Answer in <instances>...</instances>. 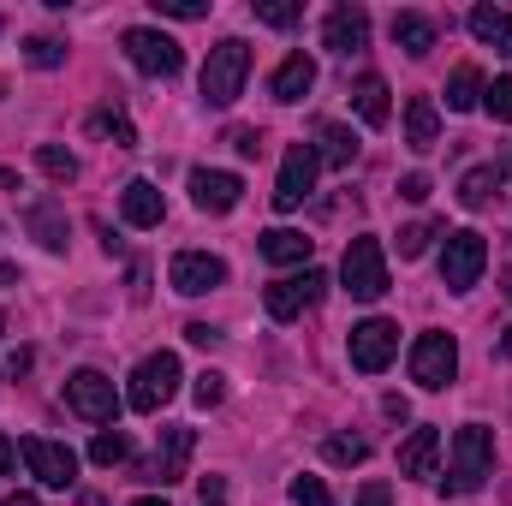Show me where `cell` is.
<instances>
[{"mask_svg": "<svg viewBox=\"0 0 512 506\" xmlns=\"http://www.w3.org/2000/svg\"><path fill=\"white\" fill-rule=\"evenodd\" d=\"M18 453H24V465H30V477H36L42 489H72V477H78V453H72L66 441H42V435H30Z\"/></svg>", "mask_w": 512, "mask_h": 506, "instance_id": "8fae6325", "label": "cell"}, {"mask_svg": "<svg viewBox=\"0 0 512 506\" xmlns=\"http://www.w3.org/2000/svg\"><path fill=\"white\" fill-rule=\"evenodd\" d=\"M126 60L137 72H149V78H173L179 66H185V54H179V42L167 36V30H126Z\"/></svg>", "mask_w": 512, "mask_h": 506, "instance_id": "30bf717a", "label": "cell"}, {"mask_svg": "<svg viewBox=\"0 0 512 506\" xmlns=\"http://www.w3.org/2000/svg\"><path fill=\"white\" fill-rule=\"evenodd\" d=\"M197 506H227V483H221V477H203V489H197Z\"/></svg>", "mask_w": 512, "mask_h": 506, "instance_id": "ab89813d", "label": "cell"}, {"mask_svg": "<svg viewBox=\"0 0 512 506\" xmlns=\"http://www.w3.org/2000/svg\"><path fill=\"white\" fill-rule=\"evenodd\" d=\"M501 292H507V304H512V268H507V286H501Z\"/></svg>", "mask_w": 512, "mask_h": 506, "instance_id": "816d5d0a", "label": "cell"}, {"mask_svg": "<svg viewBox=\"0 0 512 506\" xmlns=\"http://www.w3.org/2000/svg\"><path fill=\"white\" fill-rule=\"evenodd\" d=\"M435 233H441L435 221H417V227H399V256H405V262H411V256H423V251H429V239H435Z\"/></svg>", "mask_w": 512, "mask_h": 506, "instance_id": "e575fe53", "label": "cell"}, {"mask_svg": "<svg viewBox=\"0 0 512 506\" xmlns=\"http://www.w3.org/2000/svg\"><path fill=\"white\" fill-rule=\"evenodd\" d=\"M459 376V340L453 334H417V346H411V381L417 387H429V393H441L447 381Z\"/></svg>", "mask_w": 512, "mask_h": 506, "instance_id": "52a82bcc", "label": "cell"}, {"mask_svg": "<svg viewBox=\"0 0 512 506\" xmlns=\"http://www.w3.org/2000/svg\"><path fill=\"white\" fill-rule=\"evenodd\" d=\"M227 143H233L239 155H262V137H256L251 126H239V131H233V137H227Z\"/></svg>", "mask_w": 512, "mask_h": 506, "instance_id": "7bdbcfd3", "label": "cell"}, {"mask_svg": "<svg viewBox=\"0 0 512 506\" xmlns=\"http://www.w3.org/2000/svg\"><path fill=\"white\" fill-rule=\"evenodd\" d=\"M191 441H197V435H191L185 423H167V429H161L155 459L143 465V477H149V483H161V489H167V483H179V477H185V459H191Z\"/></svg>", "mask_w": 512, "mask_h": 506, "instance_id": "9a60e30c", "label": "cell"}, {"mask_svg": "<svg viewBox=\"0 0 512 506\" xmlns=\"http://www.w3.org/2000/svg\"><path fill=\"white\" fill-rule=\"evenodd\" d=\"M441 459V429H411V441L399 447V477H435Z\"/></svg>", "mask_w": 512, "mask_h": 506, "instance_id": "ffe728a7", "label": "cell"}, {"mask_svg": "<svg viewBox=\"0 0 512 506\" xmlns=\"http://www.w3.org/2000/svg\"><path fill=\"white\" fill-rule=\"evenodd\" d=\"M24 60H30V66H60L66 48H60L54 36H36V42H24Z\"/></svg>", "mask_w": 512, "mask_h": 506, "instance_id": "8d00e7d4", "label": "cell"}, {"mask_svg": "<svg viewBox=\"0 0 512 506\" xmlns=\"http://www.w3.org/2000/svg\"><path fill=\"white\" fill-rule=\"evenodd\" d=\"M483 268H489V239L483 233H471V227L447 233V251H441V286L447 292H471L483 280Z\"/></svg>", "mask_w": 512, "mask_h": 506, "instance_id": "5b68a950", "label": "cell"}, {"mask_svg": "<svg viewBox=\"0 0 512 506\" xmlns=\"http://www.w3.org/2000/svg\"><path fill=\"white\" fill-rule=\"evenodd\" d=\"M24 221H30V233H36L48 251H66V215H60V203H48V197H42V203H30V209H24Z\"/></svg>", "mask_w": 512, "mask_h": 506, "instance_id": "4316f807", "label": "cell"}, {"mask_svg": "<svg viewBox=\"0 0 512 506\" xmlns=\"http://www.w3.org/2000/svg\"><path fill=\"white\" fill-rule=\"evenodd\" d=\"M322 286H328V274L322 268H304V274H286V280H274V286H262V310L274 316V322H298L310 304H322Z\"/></svg>", "mask_w": 512, "mask_h": 506, "instance_id": "8992f818", "label": "cell"}, {"mask_svg": "<svg viewBox=\"0 0 512 506\" xmlns=\"http://www.w3.org/2000/svg\"><path fill=\"white\" fill-rule=\"evenodd\" d=\"M322 42H328L334 54H358V48L370 42V12H364V6H334L328 24H322Z\"/></svg>", "mask_w": 512, "mask_h": 506, "instance_id": "2e32d148", "label": "cell"}, {"mask_svg": "<svg viewBox=\"0 0 512 506\" xmlns=\"http://www.w3.org/2000/svg\"><path fill=\"white\" fill-rule=\"evenodd\" d=\"M179 381H185L179 358H173V352H155V358H143V364L131 370L126 405H131V411H143V417H155V411H161V405L179 393Z\"/></svg>", "mask_w": 512, "mask_h": 506, "instance_id": "3957f363", "label": "cell"}, {"mask_svg": "<svg viewBox=\"0 0 512 506\" xmlns=\"http://www.w3.org/2000/svg\"><path fill=\"white\" fill-rule=\"evenodd\" d=\"M185 340H191V346H215V340H221V334H215V328H209V322H191V328H185Z\"/></svg>", "mask_w": 512, "mask_h": 506, "instance_id": "ee69618b", "label": "cell"}, {"mask_svg": "<svg viewBox=\"0 0 512 506\" xmlns=\"http://www.w3.org/2000/svg\"><path fill=\"white\" fill-rule=\"evenodd\" d=\"M36 167H42L54 185H72V179H78V155L60 149V143H42V149H36Z\"/></svg>", "mask_w": 512, "mask_h": 506, "instance_id": "f1b7e54d", "label": "cell"}, {"mask_svg": "<svg viewBox=\"0 0 512 506\" xmlns=\"http://www.w3.org/2000/svg\"><path fill=\"white\" fill-rule=\"evenodd\" d=\"M161 18H209V0H155Z\"/></svg>", "mask_w": 512, "mask_h": 506, "instance_id": "f35d334b", "label": "cell"}, {"mask_svg": "<svg viewBox=\"0 0 512 506\" xmlns=\"http://www.w3.org/2000/svg\"><path fill=\"white\" fill-rule=\"evenodd\" d=\"M352 370H364V376H382L387 364H393V352H399V328L387 322V316H370V322H358L352 328Z\"/></svg>", "mask_w": 512, "mask_h": 506, "instance_id": "9c48e42d", "label": "cell"}, {"mask_svg": "<svg viewBox=\"0 0 512 506\" xmlns=\"http://www.w3.org/2000/svg\"><path fill=\"white\" fill-rule=\"evenodd\" d=\"M340 280H346V292H352V298L376 304V298L387 292V251H382V239H352L346 256H340Z\"/></svg>", "mask_w": 512, "mask_h": 506, "instance_id": "277c9868", "label": "cell"}, {"mask_svg": "<svg viewBox=\"0 0 512 506\" xmlns=\"http://www.w3.org/2000/svg\"><path fill=\"white\" fill-rule=\"evenodd\" d=\"M352 108H358V120H364V126H376V131L387 126V114H393V108H387V84L376 78V72H364V78L352 84Z\"/></svg>", "mask_w": 512, "mask_h": 506, "instance_id": "d4e9b609", "label": "cell"}, {"mask_svg": "<svg viewBox=\"0 0 512 506\" xmlns=\"http://www.w3.org/2000/svg\"><path fill=\"white\" fill-rule=\"evenodd\" d=\"M90 459H96L102 471H114V465L126 459V435H120V429H102V435L90 441Z\"/></svg>", "mask_w": 512, "mask_h": 506, "instance_id": "1f68e13d", "label": "cell"}, {"mask_svg": "<svg viewBox=\"0 0 512 506\" xmlns=\"http://www.w3.org/2000/svg\"><path fill=\"white\" fill-rule=\"evenodd\" d=\"M239 197H245L239 173H227V167H197L191 173V203L203 215H227V209H239Z\"/></svg>", "mask_w": 512, "mask_h": 506, "instance_id": "5bb4252c", "label": "cell"}, {"mask_svg": "<svg viewBox=\"0 0 512 506\" xmlns=\"http://www.w3.org/2000/svg\"><path fill=\"white\" fill-rule=\"evenodd\" d=\"M131 506H167V501L161 495H143V501H131Z\"/></svg>", "mask_w": 512, "mask_h": 506, "instance_id": "c3c4849f", "label": "cell"}, {"mask_svg": "<svg viewBox=\"0 0 512 506\" xmlns=\"http://www.w3.org/2000/svg\"><path fill=\"white\" fill-rule=\"evenodd\" d=\"M322 453H328V465H364L370 459V441L364 435H328Z\"/></svg>", "mask_w": 512, "mask_h": 506, "instance_id": "f546056e", "label": "cell"}, {"mask_svg": "<svg viewBox=\"0 0 512 506\" xmlns=\"http://www.w3.org/2000/svg\"><path fill=\"white\" fill-rule=\"evenodd\" d=\"M316 167H322L316 143H292V149L280 155V179H274V209H280V215L298 209V203L316 191Z\"/></svg>", "mask_w": 512, "mask_h": 506, "instance_id": "ba28073f", "label": "cell"}, {"mask_svg": "<svg viewBox=\"0 0 512 506\" xmlns=\"http://www.w3.org/2000/svg\"><path fill=\"white\" fill-rule=\"evenodd\" d=\"M399 197H405V203H423V197H429V179H423V173L399 179Z\"/></svg>", "mask_w": 512, "mask_h": 506, "instance_id": "b9f144b4", "label": "cell"}, {"mask_svg": "<svg viewBox=\"0 0 512 506\" xmlns=\"http://www.w3.org/2000/svg\"><path fill=\"white\" fill-rule=\"evenodd\" d=\"M292 506H334V495H328V483L322 477H292Z\"/></svg>", "mask_w": 512, "mask_h": 506, "instance_id": "d6a6232c", "label": "cell"}, {"mask_svg": "<svg viewBox=\"0 0 512 506\" xmlns=\"http://www.w3.org/2000/svg\"><path fill=\"white\" fill-rule=\"evenodd\" d=\"M501 191H507V173H501V167H471V173L459 179V203H465V209H489Z\"/></svg>", "mask_w": 512, "mask_h": 506, "instance_id": "603a6c76", "label": "cell"}, {"mask_svg": "<svg viewBox=\"0 0 512 506\" xmlns=\"http://www.w3.org/2000/svg\"><path fill=\"white\" fill-rule=\"evenodd\" d=\"M0 506H42L36 495H12V501H0Z\"/></svg>", "mask_w": 512, "mask_h": 506, "instance_id": "bcb514c9", "label": "cell"}, {"mask_svg": "<svg viewBox=\"0 0 512 506\" xmlns=\"http://www.w3.org/2000/svg\"><path fill=\"white\" fill-rule=\"evenodd\" d=\"M310 90H316V60L310 54H286L274 66V78H268V96L274 102H304Z\"/></svg>", "mask_w": 512, "mask_h": 506, "instance_id": "e0dca14e", "label": "cell"}, {"mask_svg": "<svg viewBox=\"0 0 512 506\" xmlns=\"http://www.w3.org/2000/svg\"><path fill=\"white\" fill-rule=\"evenodd\" d=\"M501 358H507V364H512V328H507V334H501Z\"/></svg>", "mask_w": 512, "mask_h": 506, "instance_id": "7dc6e473", "label": "cell"}, {"mask_svg": "<svg viewBox=\"0 0 512 506\" xmlns=\"http://www.w3.org/2000/svg\"><path fill=\"white\" fill-rule=\"evenodd\" d=\"M0 185H12V191H18V179H12V173H6V167H0Z\"/></svg>", "mask_w": 512, "mask_h": 506, "instance_id": "681fc988", "label": "cell"}, {"mask_svg": "<svg viewBox=\"0 0 512 506\" xmlns=\"http://www.w3.org/2000/svg\"><path fill=\"white\" fill-rule=\"evenodd\" d=\"M251 12L262 18V24H274V30H292V24L304 18V6H298V0H256Z\"/></svg>", "mask_w": 512, "mask_h": 506, "instance_id": "4dcf8cb0", "label": "cell"}, {"mask_svg": "<svg viewBox=\"0 0 512 506\" xmlns=\"http://www.w3.org/2000/svg\"><path fill=\"white\" fill-rule=\"evenodd\" d=\"M495 477V429H483V423H465L459 435H453V471H447V495H477L483 483Z\"/></svg>", "mask_w": 512, "mask_h": 506, "instance_id": "6da1fadb", "label": "cell"}, {"mask_svg": "<svg viewBox=\"0 0 512 506\" xmlns=\"http://www.w3.org/2000/svg\"><path fill=\"white\" fill-rule=\"evenodd\" d=\"M483 108H489L501 126H512V72H507V78H495V84L483 90Z\"/></svg>", "mask_w": 512, "mask_h": 506, "instance_id": "836d02e7", "label": "cell"}, {"mask_svg": "<svg viewBox=\"0 0 512 506\" xmlns=\"http://www.w3.org/2000/svg\"><path fill=\"white\" fill-rule=\"evenodd\" d=\"M477 102H483V72H477V66H459V72L447 78V108H453V114H471Z\"/></svg>", "mask_w": 512, "mask_h": 506, "instance_id": "83f0119b", "label": "cell"}, {"mask_svg": "<svg viewBox=\"0 0 512 506\" xmlns=\"http://www.w3.org/2000/svg\"><path fill=\"white\" fill-rule=\"evenodd\" d=\"M501 173H507V179H512V143H507V161H501Z\"/></svg>", "mask_w": 512, "mask_h": 506, "instance_id": "f907efd6", "label": "cell"}, {"mask_svg": "<svg viewBox=\"0 0 512 506\" xmlns=\"http://www.w3.org/2000/svg\"><path fill=\"white\" fill-rule=\"evenodd\" d=\"M316 155H322L328 167H352V161H358V137H352V126L328 120V126L316 131Z\"/></svg>", "mask_w": 512, "mask_h": 506, "instance_id": "484cf974", "label": "cell"}, {"mask_svg": "<svg viewBox=\"0 0 512 506\" xmlns=\"http://www.w3.org/2000/svg\"><path fill=\"white\" fill-rule=\"evenodd\" d=\"M90 126H96V131H114V143H120V149H131V143H137V137H131V120H126V114H108V108H102Z\"/></svg>", "mask_w": 512, "mask_h": 506, "instance_id": "74e56055", "label": "cell"}, {"mask_svg": "<svg viewBox=\"0 0 512 506\" xmlns=\"http://www.w3.org/2000/svg\"><path fill=\"white\" fill-rule=\"evenodd\" d=\"M393 42H399L411 60H423V54L435 48V18H423V12H393Z\"/></svg>", "mask_w": 512, "mask_h": 506, "instance_id": "7402d4cb", "label": "cell"}, {"mask_svg": "<svg viewBox=\"0 0 512 506\" xmlns=\"http://www.w3.org/2000/svg\"><path fill=\"white\" fill-rule=\"evenodd\" d=\"M120 215H126V227H161L167 203H161V191L149 179H131L126 191H120Z\"/></svg>", "mask_w": 512, "mask_h": 506, "instance_id": "d6986e66", "label": "cell"}, {"mask_svg": "<svg viewBox=\"0 0 512 506\" xmlns=\"http://www.w3.org/2000/svg\"><path fill=\"white\" fill-rule=\"evenodd\" d=\"M191 399H197L203 411H215V405L227 399V376H221V370H203V376H197V387H191Z\"/></svg>", "mask_w": 512, "mask_h": 506, "instance_id": "d590c367", "label": "cell"}, {"mask_svg": "<svg viewBox=\"0 0 512 506\" xmlns=\"http://www.w3.org/2000/svg\"><path fill=\"white\" fill-rule=\"evenodd\" d=\"M435 143H441V108H435V96H411L405 102V149L429 155Z\"/></svg>", "mask_w": 512, "mask_h": 506, "instance_id": "ac0fdd59", "label": "cell"}, {"mask_svg": "<svg viewBox=\"0 0 512 506\" xmlns=\"http://www.w3.org/2000/svg\"><path fill=\"white\" fill-rule=\"evenodd\" d=\"M310 251H316V239H304V233H292V227H268V233H262V256L280 262V268H292V262L310 268Z\"/></svg>", "mask_w": 512, "mask_h": 506, "instance_id": "44dd1931", "label": "cell"}, {"mask_svg": "<svg viewBox=\"0 0 512 506\" xmlns=\"http://www.w3.org/2000/svg\"><path fill=\"white\" fill-rule=\"evenodd\" d=\"M0 328H6V322H0Z\"/></svg>", "mask_w": 512, "mask_h": 506, "instance_id": "f5cc1de1", "label": "cell"}, {"mask_svg": "<svg viewBox=\"0 0 512 506\" xmlns=\"http://www.w3.org/2000/svg\"><path fill=\"white\" fill-rule=\"evenodd\" d=\"M358 506H393V489L387 483H364L358 489Z\"/></svg>", "mask_w": 512, "mask_h": 506, "instance_id": "60d3db41", "label": "cell"}, {"mask_svg": "<svg viewBox=\"0 0 512 506\" xmlns=\"http://www.w3.org/2000/svg\"><path fill=\"white\" fill-rule=\"evenodd\" d=\"M245 78H251V42L221 36L209 48V60H203V102L209 108H233L239 90H245Z\"/></svg>", "mask_w": 512, "mask_h": 506, "instance_id": "7a4b0ae2", "label": "cell"}, {"mask_svg": "<svg viewBox=\"0 0 512 506\" xmlns=\"http://www.w3.org/2000/svg\"><path fill=\"white\" fill-rule=\"evenodd\" d=\"M66 405H72L84 423H114L120 393H114V381L102 376V370H78V376H66Z\"/></svg>", "mask_w": 512, "mask_h": 506, "instance_id": "7c38bea8", "label": "cell"}, {"mask_svg": "<svg viewBox=\"0 0 512 506\" xmlns=\"http://www.w3.org/2000/svg\"><path fill=\"white\" fill-rule=\"evenodd\" d=\"M6 471H18V447H12V441L0 435V477H6Z\"/></svg>", "mask_w": 512, "mask_h": 506, "instance_id": "f6af8a7d", "label": "cell"}, {"mask_svg": "<svg viewBox=\"0 0 512 506\" xmlns=\"http://www.w3.org/2000/svg\"><path fill=\"white\" fill-rule=\"evenodd\" d=\"M471 36L489 42V48H501V54H512V12L507 6H471Z\"/></svg>", "mask_w": 512, "mask_h": 506, "instance_id": "cb8c5ba5", "label": "cell"}, {"mask_svg": "<svg viewBox=\"0 0 512 506\" xmlns=\"http://www.w3.org/2000/svg\"><path fill=\"white\" fill-rule=\"evenodd\" d=\"M167 280H173V292H185V298H203V292H215V286H227V262L209 251H179L167 262Z\"/></svg>", "mask_w": 512, "mask_h": 506, "instance_id": "4fadbf2b", "label": "cell"}]
</instances>
